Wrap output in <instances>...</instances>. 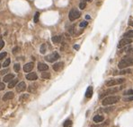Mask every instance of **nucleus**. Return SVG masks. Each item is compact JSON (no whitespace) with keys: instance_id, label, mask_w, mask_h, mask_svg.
<instances>
[{"instance_id":"nucleus-14","label":"nucleus","mask_w":133,"mask_h":127,"mask_svg":"<svg viewBox=\"0 0 133 127\" xmlns=\"http://www.w3.org/2000/svg\"><path fill=\"white\" fill-rule=\"evenodd\" d=\"M13 97H14V95H13V92H6L5 94L4 95V97H3V100L4 101H7V100L9 99H13Z\"/></svg>"},{"instance_id":"nucleus-17","label":"nucleus","mask_w":133,"mask_h":127,"mask_svg":"<svg viewBox=\"0 0 133 127\" xmlns=\"http://www.w3.org/2000/svg\"><path fill=\"white\" fill-rule=\"evenodd\" d=\"M17 83H18V79H16V78L14 79V78H13L12 81H10V82H9L8 88L9 89H13V87L16 86V84H17Z\"/></svg>"},{"instance_id":"nucleus-31","label":"nucleus","mask_w":133,"mask_h":127,"mask_svg":"<svg viewBox=\"0 0 133 127\" xmlns=\"http://www.w3.org/2000/svg\"><path fill=\"white\" fill-rule=\"evenodd\" d=\"M19 50H20V48L16 47V48H13V54H16V53H18V52H19Z\"/></svg>"},{"instance_id":"nucleus-29","label":"nucleus","mask_w":133,"mask_h":127,"mask_svg":"<svg viewBox=\"0 0 133 127\" xmlns=\"http://www.w3.org/2000/svg\"><path fill=\"white\" fill-rule=\"evenodd\" d=\"M79 26L81 28H84V27H85V26H87V22H86V21L81 22V23H80V24H79Z\"/></svg>"},{"instance_id":"nucleus-1","label":"nucleus","mask_w":133,"mask_h":127,"mask_svg":"<svg viewBox=\"0 0 133 127\" xmlns=\"http://www.w3.org/2000/svg\"><path fill=\"white\" fill-rule=\"evenodd\" d=\"M131 65H133V56H124L119 62V64H118V68L119 69L128 68V67L131 66Z\"/></svg>"},{"instance_id":"nucleus-11","label":"nucleus","mask_w":133,"mask_h":127,"mask_svg":"<svg viewBox=\"0 0 133 127\" xmlns=\"http://www.w3.org/2000/svg\"><path fill=\"white\" fill-rule=\"evenodd\" d=\"M25 77H26V79L29 80V81H36V80L38 79V75H37V73H31L26 74Z\"/></svg>"},{"instance_id":"nucleus-22","label":"nucleus","mask_w":133,"mask_h":127,"mask_svg":"<svg viewBox=\"0 0 133 127\" xmlns=\"http://www.w3.org/2000/svg\"><path fill=\"white\" fill-rule=\"evenodd\" d=\"M125 38H129V39H133V30L129 31L128 32H126V34L124 35Z\"/></svg>"},{"instance_id":"nucleus-19","label":"nucleus","mask_w":133,"mask_h":127,"mask_svg":"<svg viewBox=\"0 0 133 127\" xmlns=\"http://www.w3.org/2000/svg\"><path fill=\"white\" fill-rule=\"evenodd\" d=\"M61 40H62L61 36H53L52 38H51V40H52V42L55 43V44L59 43V42L61 41Z\"/></svg>"},{"instance_id":"nucleus-8","label":"nucleus","mask_w":133,"mask_h":127,"mask_svg":"<svg viewBox=\"0 0 133 127\" xmlns=\"http://www.w3.org/2000/svg\"><path fill=\"white\" fill-rule=\"evenodd\" d=\"M16 91L18 92H22V91H24L26 90V84H25V82H19L18 84H16Z\"/></svg>"},{"instance_id":"nucleus-18","label":"nucleus","mask_w":133,"mask_h":127,"mask_svg":"<svg viewBox=\"0 0 133 127\" xmlns=\"http://www.w3.org/2000/svg\"><path fill=\"white\" fill-rule=\"evenodd\" d=\"M13 78H14V75L13 73H8L7 75H5L4 77V82H9L10 81H12Z\"/></svg>"},{"instance_id":"nucleus-40","label":"nucleus","mask_w":133,"mask_h":127,"mask_svg":"<svg viewBox=\"0 0 133 127\" xmlns=\"http://www.w3.org/2000/svg\"><path fill=\"white\" fill-rule=\"evenodd\" d=\"M84 1H87V2H92V0H84Z\"/></svg>"},{"instance_id":"nucleus-25","label":"nucleus","mask_w":133,"mask_h":127,"mask_svg":"<svg viewBox=\"0 0 133 127\" xmlns=\"http://www.w3.org/2000/svg\"><path fill=\"white\" fill-rule=\"evenodd\" d=\"M10 63H11V59H10V58H7V59H6V60H5V61L4 62V64H3V66L6 68V67H8V65L10 64Z\"/></svg>"},{"instance_id":"nucleus-16","label":"nucleus","mask_w":133,"mask_h":127,"mask_svg":"<svg viewBox=\"0 0 133 127\" xmlns=\"http://www.w3.org/2000/svg\"><path fill=\"white\" fill-rule=\"evenodd\" d=\"M92 96H93V87L89 86L88 88H87L86 91H85V97H86L87 99H90Z\"/></svg>"},{"instance_id":"nucleus-20","label":"nucleus","mask_w":133,"mask_h":127,"mask_svg":"<svg viewBox=\"0 0 133 127\" xmlns=\"http://www.w3.org/2000/svg\"><path fill=\"white\" fill-rule=\"evenodd\" d=\"M41 78L43 79V80H48L50 78V73H46V72H43V73H41Z\"/></svg>"},{"instance_id":"nucleus-37","label":"nucleus","mask_w":133,"mask_h":127,"mask_svg":"<svg viewBox=\"0 0 133 127\" xmlns=\"http://www.w3.org/2000/svg\"><path fill=\"white\" fill-rule=\"evenodd\" d=\"M74 48H75V49H79V46L75 45V46H74Z\"/></svg>"},{"instance_id":"nucleus-23","label":"nucleus","mask_w":133,"mask_h":127,"mask_svg":"<svg viewBox=\"0 0 133 127\" xmlns=\"http://www.w3.org/2000/svg\"><path fill=\"white\" fill-rule=\"evenodd\" d=\"M39 18H40V13L37 12V13H35V14H34V19H33L34 23H38V22H39Z\"/></svg>"},{"instance_id":"nucleus-13","label":"nucleus","mask_w":133,"mask_h":127,"mask_svg":"<svg viewBox=\"0 0 133 127\" xmlns=\"http://www.w3.org/2000/svg\"><path fill=\"white\" fill-rule=\"evenodd\" d=\"M49 69V66L46 64L43 63H39L38 64V70L40 71V72H44V71H47Z\"/></svg>"},{"instance_id":"nucleus-38","label":"nucleus","mask_w":133,"mask_h":127,"mask_svg":"<svg viewBox=\"0 0 133 127\" xmlns=\"http://www.w3.org/2000/svg\"><path fill=\"white\" fill-rule=\"evenodd\" d=\"M85 19L89 20V19H90V16H89V15H86V16H85Z\"/></svg>"},{"instance_id":"nucleus-26","label":"nucleus","mask_w":133,"mask_h":127,"mask_svg":"<svg viewBox=\"0 0 133 127\" xmlns=\"http://www.w3.org/2000/svg\"><path fill=\"white\" fill-rule=\"evenodd\" d=\"M40 52V54H44L45 52H46V44H42V45H41Z\"/></svg>"},{"instance_id":"nucleus-32","label":"nucleus","mask_w":133,"mask_h":127,"mask_svg":"<svg viewBox=\"0 0 133 127\" xmlns=\"http://www.w3.org/2000/svg\"><path fill=\"white\" fill-rule=\"evenodd\" d=\"M108 124V122H106V123H102V124H100V125H92L90 127H104L105 125Z\"/></svg>"},{"instance_id":"nucleus-7","label":"nucleus","mask_w":133,"mask_h":127,"mask_svg":"<svg viewBox=\"0 0 133 127\" xmlns=\"http://www.w3.org/2000/svg\"><path fill=\"white\" fill-rule=\"evenodd\" d=\"M131 42H132V40H131V39H129V38H123L122 40H120L119 41L118 48H124L126 46L131 44Z\"/></svg>"},{"instance_id":"nucleus-9","label":"nucleus","mask_w":133,"mask_h":127,"mask_svg":"<svg viewBox=\"0 0 133 127\" xmlns=\"http://www.w3.org/2000/svg\"><path fill=\"white\" fill-rule=\"evenodd\" d=\"M33 69V63H27L25 64L24 65H23V71L25 72V73H29V72H31V70Z\"/></svg>"},{"instance_id":"nucleus-35","label":"nucleus","mask_w":133,"mask_h":127,"mask_svg":"<svg viewBox=\"0 0 133 127\" xmlns=\"http://www.w3.org/2000/svg\"><path fill=\"white\" fill-rule=\"evenodd\" d=\"M4 88H5V86H4V83L0 82V91H3V90H4Z\"/></svg>"},{"instance_id":"nucleus-28","label":"nucleus","mask_w":133,"mask_h":127,"mask_svg":"<svg viewBox=\"0 0 133 127\" xmlns=\"http://www.w3.org/2000/svg\"><path fill=\"white\" fill-rule=\"evenodd\" d=\"M124 95H125V96H130V95H133V90H129V91H125Z\"/></svg>"},{"instance_id":"nucleus-30","label":"nucleus","mask_w":133,"mask_h":127,"mask_svg":"<svg viewBox=\"0 0 133 127\" xmlns=\"http://www.w3.org/2000/svg\"><path fill=\"white\" fill-rule=\"evenodd\" d=\"M6 56H7L6 52H2V53H0V60H2L3 58H4Z\"/></svg>"},{"instance_id":"nucleus-4","label":"nucleus","mask_w":133,"mask_h":127,"mask_svg":"<svg viewBox=\"0 0 133 127\" xmlns=\"http://www.w3.org/2000/svg\"><path fill=\"white\" fill-rule=\"evenodd\" d=\"M121 89H122V87H120V88H114V87L112 86L111 88H110V89H108V90L103 91L102 94L100 95V99H102V98H104V97H107V96L110 95V94H114V93L118 92L119 91H120Z\"/></svg>"},{"instance_id":"nucleus-3","label":"nucleus","mask_w":133,"mask_h":127,"mask_svg":"<svg viewBox=\"0 0 133 127\" xmlns=\"http://www.w3.org/2000/svg\"><path fill=\"white\" fill-rule=\"evenodd\" d=\"M123 82H125L124 78H117V79H110L105 82V85L107 87H112L115 85H120L122 84Z\"/></svg>"},{"instance_id":"nucleus-41","label":"nucleus","mask_w":133,"mask_h":127,"mask_svg":"<svg viewBox=\"0 0 133 127\" xmlns=\"http://www.w3.org/2000/svg\"><path fill=\"white\" fill-rule=\"evenodd\" d=\"M0 67H1V64H0Z\"/></svg>"},{"instance_id":"nucleus-6","label":"nucleus","mask_w":133,"mask_h":127,"mask_svg":"<svg viewBox=\"0 0 133 127\" xmlns=\"http://www.w3.org/2000/svg\"><path fill=\"white\" fill-rule=\"evenodd\" d=\"M58 58H59V55L58 54V52H53V53L45 56V60L49 62V63H53L55 61H57Z\"/></svg>"},{"instance_id":"nucleus-27","label":"nucleus","mask_w":133,"mask_h":127,"mask_svg":"<svg viewBox=\"0 0 133 127\" xmlns=\"http://www.w3.org/2000/svg\"><path fill=\"white\" fill-rule=\"evenodd\" d=\"M85 6H86V4H85V2H81L79 4V8L81 10H84L85 8Z\"/></svg>"},{"instance_id":"nucleus-36","label":"nucleus","mask_w":133,"mask_h":127,"mask_svg":"<svg viewBox=\"0 0 133 127\" xmlns=\"http://www.w3.org/2000/svg\"><path fill=\"white\" fill-rule=\"evenodd\" d=\"M132 100H133V95H132V97H129L128 99H126L125 101H132Z\"/></svg>"},{"instance_id":"nucleus-33","label":"nucleus","mask_w":133,"mask_h":127,"mask_svg":"<svg viewBox=\"0 0 133 127\" xmlns=\"http://www.w3.org/2000/svg\"><path fill=\"white\" fill-rule=\"evenodd\" d=\"M28 97H29V96L27 95V94H25V95H23L22 97H21V98H20V101H23V100H24V99H27Z\"/></svg>"},{"instance_id":"nucleus-39","label":"nucleus","mask_w":133,"mask_h":127,"mask_svg":"<svg viewBox=\"0 0 133 127\" xmlns=\"http://www.w3.org/2000/svg\"><path fill=\"white\" fill-rule=\"evenodd\" d=\"M129 25H130V26H133V22H131V23H129Z\"/></svg>"},{"instance_id":"nucleus-24","label":"nucleus","mask_w":133,"mask_h":127,"mask_svg":"<svg viewBox=\"0 0 133 127\" xmlns=\"http://www.w3.org/2000/svg\"><path fill=\"white\" fill-rule=\"evenodd\" d=\"M20 68H21V66H20V64H15L13 65V70H14V72H15V73H19Z\"/></svg>"},{"instance_id":"nucleus-5","label":"nucleus","mask_w":133,"mask_h":127,"mask_svg":"<svg viewBox=\"0 0 133 127\" xmlns=\"http://www.w3.org/2000/svg\"><path fill=\"white\" fill-rule=\"evenodd\" d=\"M80 15H81V14H80V12L76 8H72L70 10V12H69V14H68V18H69L71 22H73V21L79 18Z\"/></svg>"},{"instance_id":"nucleus-10","label":"nucleus","mask_w":133,"mask_h":127,"mask_svg":"<svg viewBox=\"0 0 133 127\" xmlns=\"http://www.w3.org/2000/svg\"><path fill=\"white\" fill-rule=\"evenodd\" d=\"M63 65H64L63 62H58V63L54 64L52 67H53L54 71H56V72H58V71H60V70L63 68Z\"/></svg>"},{"instance_id":"nucleus-12","label":"nucleus","mask_w":133,"mask_h":127,"mask_svg":"<svg viewBox=\"0 0 133 127\" xmlns=\"http://www.w3.org/2000/svg\"><path fill=\"white\" fill-rule=\"evenodd\" d=\"M132 73V70L131 69L124 68V69H120V72H114L113 74L117 75V74H126V73Z\"/></svg>"},{"instance_id":"nucleus-21","label":"nucleus","mask_w":133,"mask_h":127,"mask_svg":"<svg viewBox=\"0 0 133 127\" xmlns=\"http://www.w3.org/2000/svg\"><path fill=\"white\" fill-rule=\"evenodd\" d=\"M72 124L73 123L71 120H66L63 123V127H72Z\"/></svg>"},{"instance_id":"nucleus-15","label":"nucleus","mask_w":133,"mask_h":127,"mask_svg":"<svg viewBox=\"0 0 133 127\" xmlns=\"http://www.w3.org/2000/svg\"><path fill=\"white\" fill-rule=\"evenodd\" d=\"M103 119H104V117H103L102 115H94L93 118V122L96 123L102 122V121H103Z\"/></svg>"},{"instance_id":"nucleus-2","label":"nucleus","mask_w":133,"mask_h":127,"mask_svg":"<svg viewBox=\"0 0 133 127\" xmlns=\"http://www.w3.org/2000/svg\"><path fill=\"white\" fill-rule=\"evenodd\" d=\"M120 100V97L118 96H109L104 98L102 101V106H110V105L115 104Z\"/></svg>"},{"instance_id":"nucleus-34","label":"nucleus","mask_w":133,"mask_h":127,"mask_svg":"<svg viewBox=\"0 0 133 127\" xmlns=\"http://www.w3.org/2000/svg\"><path fill=\"white\" fill-rule=\"evenodd\" d=\"M4 40H0V50L2 49L3 48H4Z\"/></svg>"}]
</instances>
